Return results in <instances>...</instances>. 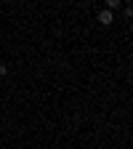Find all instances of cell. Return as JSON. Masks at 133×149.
Masks as SVG:
<instances>
[{"instance_id": "obj_1", "label": "cell", "mask_w": 133, "mask_h": 149, "mask_svg": "<svg viewBox=\"0 0 133 149\" xmlns=\"http://www.w3.org/2000/svg\"><path fill=\"white\" fill-rule=\"evenodd\" d=\"M112 22H115V13H112V11H107V8H104V11L99 13V24H104V27H109Z\"/></svg>"}, {"instance_id": "obj_2", "label": "cell", "mask_w": 133, "mask_h": 149, "mask_svg": "<svg viewBox=\"0 0 133 149\" xmlns=\"http://www.w3.org/2000/svg\"><path fill=\"white\" fill-rule=\"evenodd\" d=\"M120 3H123V0H107V11L115 13V8H120Z\"/></svg>"}, {"instance_id": "obj_3", "label": "cell", "mask_w": 133, "mask_h": 149, "mask_svg": "<svg viewBox=\"0 0 133 149\" xmlns=\"http://www.w3.org/2000/svg\"><path fill=\"white\" fill-rule=\"evenodd\" d=\"M3 74H8V67H6V64H0V77H3Z\"/></svg>"}]
</instances>
